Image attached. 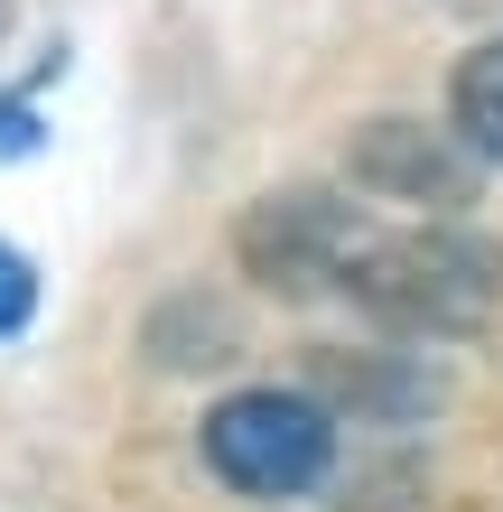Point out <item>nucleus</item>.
Returning a JSON list of instances; mask_svg holds the SVG:
<instances>
[{
	"label": "nucleus",
	"mask_w": 503,
	"mask_h": 512,
	"mask_svg": "<svg viewBox=\"0 0 503 512\" xmlns=\"http://www.w3.org/2000/svg\"><path fill=\"white\" fill-rule=\"evenodd\" d=\"M0 28H10V0H0Z\"/></svg>",
	"instance_id": "0eeeda50"
},
{
	"label": "nucleus",
	"mask_w": 503,
	"mask_h": 512,
	"mask_svg": "<svg viewBox=\"0 0 503 512\" xmlns=\"http://www.w3.org/2000/svg\"><path fill=\"white\" fill-rule=\"evenodd\" d=\"M354 177H364V187H392V196H420V205H448V196L476 187L448 140H429L410 122H373L364 140H354Z\"/></svg>",
	"instance_id": "20e7f679"
},
{
	"label": "nucleus",
	"mask_w": 503,
	"mask_h": 512,
	"mask_svg": "<svg viewBox=\"0 0 503 512\" xmlns=\"http://www.w3.org/2000/svg\"><path fill=\"white\" fill-rule=\"evenodd\" d=\"M448 122L466 149H485V159H503V38L476 47L466 66L448 75Z\"/></svg>",
	"instance_id": "39448f33"
},
{
	"label": "nucleus",
	"mask_w": 503,
	"mask_h": 512,
	"mask_svg": "<svg viewBox=\"0 0 503 512\" xmlns=\"http://www.w3.org/2000/svg\"><path fill=\"white\" fill-rule=\"evenodd\" d=\"M336 457V429L308 391H233L205 410V466L233 494H308Z\"/></svg>",
	"instance_id": "f03ea898"
},
{
	"label": "nucleus",
	"mask_w": 503,
	"mask_h": 512,
	"mask_svg": "<svg viewBox=\"0 0 503 512\" xmlns=\"http://www.w3.org/2000/svg\"><path fill=\"white\" fill-rule=\"evenodd\" d=\"M364 243H373V233L354 224V205L317 196V187L261 205V215L243 224V252H252V270L271 289H345L354 261H364Z\"/></svg>",
	"instance_id": "7ed1b4c3"
},
{
	"label": "nucleus",
	"mask_w": 503,
	"mask_h": 512,
	"mask_svg": "<svg viewBox=\"0 0 503 512\" xmlns=\"http://www.w3.org/2000/svg\"><path fill=\"white\" fill-rule=\"evenodd\" d=\"M345 298L392 336H466L503 298V252L485 233H392V243H364Z\"/></svg>",
	"instance_id": "f257e3e1"
},
{
	"label": "nucleus",
	"mask_w": 503,
	"mask_h": 512,
	"mask_svg": "<svg viewBox=\"0 0 503 512\" xmlns=\"http://www.w3.org/2000/svg\"><path fill=\"white\" fill-rule=\"evenodd\" d=\"M28 308H38V270H28L10 243H0V336H19Z\"/></svg>",
	"instance_id": "423d86ee"
}]
</instances>
